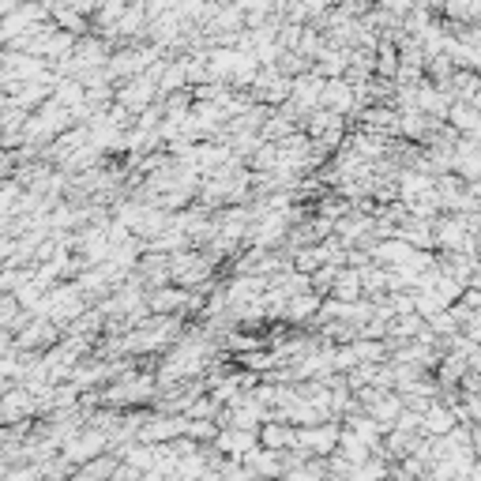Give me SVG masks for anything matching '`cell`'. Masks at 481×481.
Wrapping results in <instances>:
<instances>
[{
  "instance_id": "6da1fadb",
  "label": "cell",
  "mask_w": 481,
  "mask_h": 481,
  "mask_svg": "<svg viewBox=\"0 0 481 481\" xmlns=\"http://www.w3.org/2000/svg\"><path fill=\"white\" fill-rule=\"evenodd\" d=\"M339 444H342L339 425H335V422H324V425H312V429H298V447H294V452H305V455H331Z\"/></svg>"
},
{
  "instance_id": "7a4b0ae2",
  "label": "cell",
  "mask_w": 481,
  "mask_h": 481,
  "mask_svg": "<svg viewBox=\"0 0 481 481\" xmlns=\"http://www.w3.org/2000/svg\"><path fill=\"white\" fill-rule=\"evenodd\" d=\"M245 466L252 470V477H267V481L286 477V459L278 452H267V447H256V452L245 459Z\"/></svg>"
},
{
  "instance_id": "3957f363",
  "label": "cell",
  "mask_w": 481,
  "mask_h": 481,
  "mask_svg": "<svg viewBox=\"0 0 481 481\" xmlns=\"http://www.w3.org/2000/svg\"><path fill=\"white\" fill-rule=\"evenodd\" d=\"M260 444L267 447V452H294L298 447V429H286L282 422H267L264 429H260Z\"/></svg>"
},
{
  "instance_id": "277c9868",
  "label": "cell",
  "mask_w": 481,
  "mask_h": 481,
  "mask_svg": "<svg viewBox=\"0 0 481 481\" xmlns=\"http://www.w3.org/2000/svg\"><path fill=\"white\" fill-rule=\"evenodd\" d=\"M455 418H459L455 410H447L444 403H433V406L425 410V433H429L433 440L452 436V433H455Z\"/></svg>"
},
{
  "instance_id": "5b68a950",
  "label": "cell",
  "mask_w": 481,
  "mask_h": 481,
  "mask_svg": "<svg viewBox=\"0 0 481 481\" xmlns=\"http://www.w3.org/2000/svg\"><path fill=\"white\" fill-rule=\"evenodd\" d=\"M354 102H358V90L350 87L346 79H328V83H324V106H331V113L342 117Z\"/></svg>"
},
{
  "instance_id": "8992f818",
  "label": "cell",
  "mask_w": 481,
  "mask_h": 481,
  "mask_svg": "<svg viewBox=\"0 0 481 481\" xmlns=\"http://www.w3.org/2000/svg\"><path fill=\"white\" fill-rule=\"evenodd\" d=\"M319 308H324V301H319L316 294H305V298L298 294V298H290V305H286V316H290V319H308Z\"/></svg>"
}]
</instances>
